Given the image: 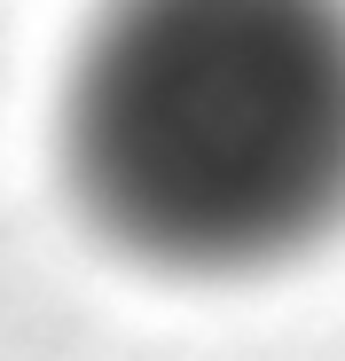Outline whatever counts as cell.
<instances>
[{
  "mask_svg": "<svg viewBox=\"0 0 345 361\" xmlns=\"http://www.w3.org/2000/svg\"><path fill=\"white\" fill-rule=\"evenodd\" d=\"M63 204L134 267H244L299 235L337 149L299 0H94L55 79Z\"/></svg>",
  "mask_w": 345,
  "mask_h": 361,
  "instance_id": "obj_1",
  "label": "cell"
}]
</instances>
